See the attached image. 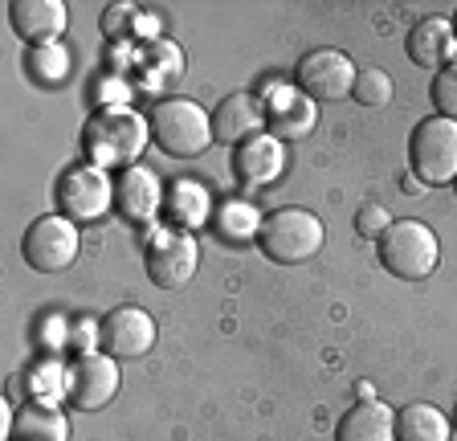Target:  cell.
<instances>
[{
  "instance_id": "e0dca14e",
  "label": "cell",
  "mask_w": 457,
  "mask_h": 441,
  "mask_svg": "<svg viewBox=\"0 0 457 441\" xmlns=\"http://www.w3.org/2000/svg\"><path fill=\"white\" fill-rule=\"evenodd\" d=\"M114 204L127 220H152L163 204V188L160 176L147 172V168H123V176L114 180Z\"/></svg>"
},
{
  "instance_id": "7a4b0ae2",
  "label": "cell",
  "mask_w": 457,
  "mask_h": 441,
  "mask_svg": "<svg viewBox=\"0 0 457 441\" xmlns=\"http://www.w3.org/2000/svg\"><path fill=\"white\" fill-rule=\"evenodd\" d=\"M323 241H327V229L311 209H274L262 217V229H257L262 254L270 262H278V266L311 262L314 254L323 250Z\"/></svg>"
},
{
  "instance_id": "8992f818",
  "label": "cell",
  "mask_w": 457,
  "mask_h": 441,
  "mask_svg": "<svg viewBox=\"0 0 457 441\" xmlns=\"http://www.w3.org/2000/svg\"><path fill=\"white\" fill-rule=\"evenodd\" d=\"M355 78H360V70L339 49H311L295 66V87L311 103H339V98H347L355 90Z\"/></svg>"
},
{
  "instance_id": "4dcf8cb0",
  "label": "cell",
  "mask_w": 457,
  "mask_h": 441,
  "mask_svg": "<svg viewBox=\"0 0 457 441\" xmlns=\"http://www.w3.org/2000/svg\"><path fill=\"white\" fill-rule=\"evenodd\" d=\"M453 33H457V17H453Z\"/></svg>"
},
{
  "instance_id": "52a82bcc",
  "label": "cell",
  "mask_w": 457,
  "mask_h": 441,
  "mask_svg": "<svg viewBox=\"0 0 457 441\" xmlns=\"http://www.w3.org/2000/svg\"><path fill=\"white\" fill-rule=\"evenodd\" d=\"M78 225L70 217H37L25 229L21 241V254L37 274H62V270L74 266L78 258Z\"/></svg>"
},
{
  "instance_id": "4316f807",
  "label": "cell",
  "mask_w": 457,
  "mask_h": 441,
  "mask_svg": "<svg viewBox=\"0 0 457 441\" xmlns=\"http://www.w3.org/2000/svg\"><path fill=\"white\" fill-rule=\"evenodd\" d=\"M392 225V217L384 212V204H376V201H368V204H360V212H355V233L360 237H376L380 241V233Z\"/></svg>"
},
{
  "instance_id": "cb8c5ba5",
  "label": "cell",
  "mask_w": 457,
  "mask_h": 441,
  "mask_svg": "<svg viewBox=\"0 0 457 441\" xmlns=\"http://www.w3.org/2000/svg\"><path fill=\"white\" fill-rule=\"evenodd\" d=\"M217 229L220 237H249V233L262 229V217H257L249 204H225V209L217 212Z\"/></svg>"
},
{
  "instance_id": "83f0119b",
  "label": "cell",
  "mask_w": 457,
  "mask_h": 441,
  "mask_svg": "<svg viewBox=\"0 0 457 441\" xmlns=\"http://www.w3.org/2000/svg\"><path fill=\"white\" fill-rule=\"evenodd\" d=\"M70 339H74L78 352H98V323L95 319H82V323H74V331H70Z\"/></svg>"
},
{
  "instance_id": "f546056e",
  "label": "cell",
  "mask_w": 457,
  "mask_h": 441,
  "mask_svg": "<svg viewBox=\"0 0 457 441\" xmlns=\"http://www.w3.org/2000/svg\"><path fill=\"white\" fill-rule=\"evenodd\" d=\"M453 429H457V409H453Z\"/></svg>"
},
{
  "instance_id": "44dd1931",
  "label": "cell",
  "mask_w": 457,
  "mask_h": 441,
  "mask_svg": "<svg viewBox=\"0 0 457 441\" xmlns=\"http://www.w3.org/2000/svg\"><path fill=\"white\" fill-rule=\"evenodd\" d=\"M453 425L433 404H404L396 412V441H449Z\"/></svg>"
},
{
  "instance_id": "f1b7e54d",
  "label": "cell",
  "mask_w": 457,
  "mask_h": 441,
  "mask_svg": "<svg viewBox=\"0 0 457 441\" xmlns=\"http://www.w3.org/2000/svg\"><path fill=\"white\" fill-rule=\"evenodd\" d=\"M355 396H360V401H376V396H371V384H355Z\"/></svg>"
},
{
  "instance_id": "30bf717a",
  "label": "cell",
  "mask_w": 457,
  "mask_h": 441,
  "mask_svg": "<svg viewBox=\"0 0 457 441\" xmlns=\"http://www.w3.org/2000/svg\"><path fill=\"white\" fill-rule=\"evenodd\" d=\"M57 204H62V212L74 225H90V220H98L114 204V180L106 176V168L78 163L57 184Z\"/></svg>"
},
{
  "instance_id": "2e32d148",
  "label": "cell",
  "mask_w": 457,
  "mask_h": 441,
  "mask_svg": "<svg viewBox=\"0 0 457 441\" xmlns=\"http://www.w3.org/2000/svg\"><path fill=\"white\" fill-rule=\"evenodd\" d=\"M282 144H278L270 131L253 135V139H245V144L233 152V172H237V180L245 184V188H262V184H274L278 172H282Z\"/></svg>"
},
{
  "instance_id": "5bb4252c",
  "label": "cell",
  "mask_w": 457,
  "mask_h": 441,
  "mask_svg": "<svg viewBox=\"0 0 457 441\" xmlns=\"http://www.w3.org/2000/svg\"><path fill=\"white\" fill-rule=\"evenodd\" d=\"M66 4L62 0H12L9 4V25L21 41L29 46H54V37H62L66 29Z\"/></svg>"
},
{
  "instance_id": "8fae6325",
  "label": "cell",
  "mask_w": 457,
  "mask_h": 441,
  "mask_svg": "<svg viewBox=\"0 0 457 441\" xmlns=\"http://www.w3.org/2000/svg\"><path fill=\"white\" fill-rule=\"evenodd\" d=\"M155 344V319L143 307H114L98 323V352L114 360H139Z\"/></svg>"
},
{
  "instance_id": "d6986e66",
  "label": "cell",
  "mask_w": 457,
  "mask_h": 441,
  "mask_svg": "<svg viewBox=\"0 0 457 441\" xmlns=\"http://www.w3.org/2000/svg\"><path fill=\"white\" fill-rule=\"evenodd\" d=\"M163 204H168V220L176 225V229H200L204 220L212 217V201H209V188L200 180H192V176H180V180L168 184V196H163Z\"/></svg>"
},
{
  "instance_id": "ffe728a7",
  "label": "cell",
  "mask_w": 457,
  "mask_h": 441,
  "mask_svg": "<svg viewBox=\"0 0 457 441\" xmlns=\"http://www.w3.org/2000/svg\"><path fill=\"white\" fill-rule=\"evenodd\" d=\"M12 441H70L66 412L54 404H25L12 417Z\"/></svg>"
},
{
  "instance_id": "6da1fadb",
  "label": "cell",
  "mask_w": 457,
  "mask_h": 441,
  "mask_svg": "<svg viewBox=\"0 0 457 441\" xmlns=\"http://www.w3.org/2000/svg\"><path fill=\"white\" fill-rule=\"evenodd\" d=\"M152 139V119H143L127 103H103L82 123V152L95 168H135Z\"/></svg>"
},
{
  "instance_id": "1f68e13d",
  "label": "cell",
  "mask_w": 457,
  "mask_h": 441,
  "mask_svg": "<svg viewBox=\"0 0 457 441\" xmlns=\"http://www.w3.org/2000/svg\"><path fill=\"white\" fill-rule=\"evenodd\" d=\"M453 188H457V180H453Z\"/></svg>"
},
{
  "instance_id": "4fadbf2b",
  "label": "cell",
  "mask_w": 457,
  "mask_h": 441,
  "mask_svg": "<svg viewBox=\"0 0 457 441\" xmlns=\"http://www.w3.org/2000/svg\"><path fill=\"white\" fill-rule=\"evenodd\" d=\"M314 103L303 95L298 87H278L266 103V131L274 135L278 144H295V139H306L314 131Z\"/></svg>"
},
{
  "instance_id": "484cf974",
  "label": "cell",
  "mask_w": 457,
  "mask_h": 441,
  "mask_svg": "<svg viewBox=\"0 0 457 441\" xmlns=\"http://www.w3.org/2000/svg\"><path fill=\"white\" fill-rule=\"evenodd\" d=\"M135 4H127V0H119V4H111V9L103 12V37L111 41H123L127 33H135Z\"/></svg>"
},
{
  "instance_id": "d4e9b609",
  "label": "cell",
  "mask_w": 457,
  "mask_h": 441,
  "mask_svg": "<svg viewBox=\"0 0 457 441\" xmlns=\"http://www.w3.org/2000/svg\"><path fill=\"white\" fill-rule=\"evenodd\" d=\"M433 106H437L441 119H453L457 123V62L445 70H437V82H433Z\"/></svg>"
},
{
  "instance_id": "5b68a950",
  "label": "cell",
  "mask_w": 457,
  "mask_h": 441,
  "mask_svg": "<svg viewBox=\"0 0 457 441\" xmlns=\"http://www.w3.org/2000/svg\"><path fill=\"white\" fill-rule=\"evenodd\" d=\"M412 172L425 184H453L457 180V123L453 119H420L409 139Z\"/></svg>"
},
{
  "instance_id": "603a6c76",
  "label": "cell",
  "mask_w": 457,
  "mask_h": 441,
  "mask_svg": "<svg viewBox=\"0 0 457 441\" xmlns=\"http://www.w3.org/2000/svg\"><path fill=\"white\" fill-rule=\"evenodd\" d=\"M352 98L360 106H388L392 103V78L384 74V70H363L360 78H355V90H352Z\"/></svg>"
},
{
  "instance_id": "277c9868",
  "label": "cell",
  "mask_w": 457,
  "mask_h": 441,
  "mask_svg": "<svg viewBox=\"0 0 457 441\" xmlns=\"http://www.w3.org/2000/svg\"><path fill=\"white\" fill-rule=\"evenodd\" d=\"M152 139L176 160H192L212 144V115L192 98H168L152 111Z\"/></svg>"
},
{
  "instance_id": "9a60e30c",
  "label": "cell",
  "mask_w": 457,
  "mask_h": 441,
  "mask_svg": "<svg viewBox=\"0 0 457 441\" xmlns=\"http://www.w3.org/2000/svg\"><path fill=\"white\" fill-rule=\"evenodd\" d=\"M404 49H409L412 66H420V70H445V66H453V58H457V33H453V25H449V21L425 17V21H417V25L409 29Z\"/></svg>"
},
{
  "instance_id": "ba28073f",
  "label": "cell",
  "mask_w": 457,
  "mask_h": 441,
  "mask_svg": "<svg viewBox=\"0 0 457 441\" xmlns=\"http://www.w3.org/2000/svg\"><path fill=\"white\" fill-rule=\"evenodd\" d=\"M62 393H66L70 409H82V412H95L103 404H111L114 393H119V360L106 352L78 355L74 364L66 368Z\"/></svg>"
},
{
  "instance_id": "ac0fdd59",
  "label": "cell",
  "mask_w": 457,
  "mask_h": 441,
  "mask_svg": "<svg viewBox=\"0 0 457 441\" xmlns=\"http://www.w3.org/2000/svg\"><path fill=\"white\" fill-rule=\"evenodd\" d=\"M335 441H396V412L380 401H360L343 412Z\"/></svg>"
},
{
  "instance_id": "7402d4cb",
  "label": "cell",
  "mask_w": 457,
  "mask_h": 441,
  "mask_svg": "<svg viewBox=\"0 0 457 441\" xmlns=\"http://www.w3.org/2000/svg\"><path fill=\"white\" fill-rule=\"evenodd\" d=\"M70 66H74V58H70L66 46H33L29 49V74L37 78V82H46V87H57L62 78L70 74Z\"/></svg>"
},
{
  "instance_id": "9c48e42d",
  "label": "cell",
  "mask_w": 457,
  "mask_h": 441,
  "mask_svg": "<svg viewBox=\"0 0 457 441\" xmlns=\"http://www.w3.org/2000/svg\"><path fill=\"white\" fill-rule=\"evenodd\" d=\"M143 266H147V279L160 290H180L188 287L200 266V245L188 229H160L147 245Z\"/></svg>"
},
{
  "instance_id": "3957f363",
  "label": "cell",
  "mask_w": 457,
  "mask_h": 441,
  "mask_svg": "<svg viewBox=\"0 0 457 441\" xmlns=\"http://www.w3.org/2000/svg\"><path fill=\"white\" fill-rule=\"evenodd\" d=\"M376 250H380V266L404 282L428 279L441 262L437 233L428 229L425 220H392L376 241Z\"/></svg>"
},
{
  "instance_id": "7c38bea8",
  "label": "cell",
  "mask_w": 457,
  "mask_h": 441,
  "mask_svg": "<svg viewBox=\"0 0 457 441\" xmlns=\"http://www.w3.org/2000/svg\"><path fill=\"white\" fill-rule=\"evenodd\" d=\"M262 131H266V103L257 95L237 90V95L220 98V106L212 111V139H220V144L241 147Z\"/></svg>"
}]
</instances>
